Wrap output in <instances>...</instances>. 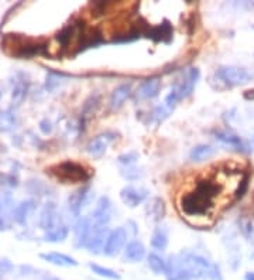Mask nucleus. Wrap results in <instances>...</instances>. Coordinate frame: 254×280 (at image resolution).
I'll return each mask as SVG.
<instances>
[{"label": "nucleus", "instance_id": "obj_1", "mask_svg": "<svg viewBox=\"0 0 254 280\" xmlns=\"http://www.w3.org/2000/svg\"><path fill=\"white\" fill-rule=\"evenodd\" d=\"M167 280H223L220 268L196 253L169 256Z\"/></svg>", "mask_w": 254, "mask_h": 280}, {"label": "nucleus", "instance_id": "obj_2", "mask_svg": "<svg viewBox=\"0 0 254 280\" xmlns=\"http://www.w3.org/2000/svg\"><path fill=\"white\" fill-rule=\"evenodd\" d=\"M219 187L216 181L211 178L199 180L189 191L181 194L178 202L180 211L188 219L208 218L216 205Z\"/></svg>", "mask_w": 254, "mask_h": 280}, {"label": "nucleus", "instance_id": "obj_3", "mask_svg": "<svg viewBox=\"0 0 254 280\" xmlns=\"http://www.w3.org/2000/svg\"><path fill=\"white\" fill-rule=\"evenodd\" d=\"M216 77L227 86H242L248 84L253 75L246 68L235 67V65H223L216 71Z\"/></svg>", "mask_w": 254, "mask_h": 280}, {"label": "nucleus", "instance_id": "obj_4", "mask_svg": "<svg viewBox=\"0 0 254 280\" xmlns=\"http://www.w3.org/2000/svg\"><path fill=\"white\" fill-rule=\"evenodd\" d=\"M57 170V176L61 180L68 181V183H78V181H85L88 180V173L85 171L84 166L73 163V161H65L61 163L55 167Z\"/></svg>", "mask_w": 254, "mask_h": 280}, {"label": "nucleus", "instance_id": "obj_5", "mask_svg": "<svg viewBox=\"0 0 254 280\" xmlns=\"http://www.w3.org/2000/svg\"><path fill=\"white\" fill-rule=\"evenodd\" d=\"M92 197H93V191L89 187L77 190L75 193L69 195L68 197V209H69L71 215H73L75 218L81 217L82 209L91 204Z\"/></svg>", "mask_w": 254, "mask_h": 280}, {"label": "nucleus", "instance_id": "obj_6", "mask_svg": "<svg viewBox=\"0 0 254 280\" xmlns=\"http://www.w3.org/2000/svg\"><path fill=\"white\" fill-rule=\"evenodd\" d=\"M30 81L29 75L24 73H16L10 78V89H12V102L13 106H20L24 101L26 95L29 92Z\"/></svg>", "mask_w": 254, "mask_h": 280}, {"label": "nucleus", "instance_id": "obj_7", "mask_svg": "<svg viewBox=\"0 0 254 280\" xmlns=\"http://www.w3.org/2000/svg\"><path fill=\"white\" fill-rule=\"evenodd\" d=\"M127 241V231L123 228V226H119L113 231L109 232L108 235V239H106V244H105V248H103V253L106 256H113L119 255L120 250L124 248Z\"/></svg>", "mask_w": 254, "mask_h": 280}, {"label": "nucleus", "instance_id": "obj_8", "mask_svg": "<svg viewBox=\"0 0 254 280\" xmlns=\"http://www.w3.org/2000/svg\"><path fill=\"white\" fill-rule=\"evenodd\" d=\"M148 198V190L137 185H126L120 191L121 202L129 208H136L141 205Z\"/></svg>", "mask_w": 254, "mask_h": 280}, {"label": "nucleus", "instance_id": "obj_9", "mask_svg": "<svg viewBox=\"0 0 254 280\" xmlns=\"http://www.w3.org/2000/svg\"><path fill=\"white\" fill-rule=\"evenodd\" d=\"M108 235H109V229L106 226H97L93 224L91 234H89V237L86 239L85 249H88L93 255H99L100 252H103Z\"/></svg>", "mask_w": 254, "mask_h": 280}, {"label": "nucleus", "instance_id": "obj_10", "mask_svg": "<svg viewBox=\"0 0 254 280\" xmlns=\"http://www.w3.org/2000/svg\"><path fill=\"white\" fill-rule=\"evenodd\" d=\"M115 137V133H112V132H103V133L97 134L93 139L89 140L85 150L91 157H100L108 150V147L112 145Z\"/></svg>", "mask_w": 254, "mask_h": 280}, {"label": "nucleus", "instance_id": "obj_11", "mask_svg": "<svg viewBox=\"0 0 254 280\" xmlns=\"http://www.w3.org/2000/svg\"><path fill=\"white\" fill-rule=\"evenodd\" d=\"M112 214H113V204L109 197L103 195L97 200L96 207L92 214V221L97 226H106L112 219Z\"/></svg>", "mask_w": 254, "mask_h": 280}, {"label": "nucleus", "instance_id": "obj_12", "mask_svg": "<svg viewBox=\"0 0 254 280\" xmlns=\"http://www.w3.org/2000/svg\"><path fill=\"white\" fill-rule=\"evenodd\" d=\"M199 77L200 73L198 68H189L188 69L185 75H184V78L175 85V89L178 92V95H180V99H185V98L192 95V92L195 91V86H196L198 81H199Z\"/></svg>", "mask_w": 254, "mask_h": 280}, {"label": "nucleus", "instance_id": "obj_13", "mask_svg": "<svg viewBox=\"0 0 254 280\" xmlns=\"http://www.w3.org/2000/svg\"><path fill=\"white\" fill-rule=\"evenodd\" d=\"M38 224H40V228H41L42 231L45 232L53 231L54 228L61 225V224H58V211H57V205H55L54 202H47L42 207Z\"/></svg>", "mask_w": 254, "mask_h": 280}, {"label": "nucleus", "instance_id": "obj_14", "mask_svg": "<svg viewBox=\"0 0 254 280\" xmlns=\"http://www.w3.org/2000/svg\"><path fill=\"white\" fill-rule=\"evenodd\" d=\"M92 226H93V221L89 217H81L78 219V222L75 224V228H73V238H75L73 241H75L77 248H85Z\"/></svg>", "mask_w": 254, "mask_h": 280}, {"label": "nucleus", "instance_id": "obj_15", "mask_svg": "<svg viewBox=\"0 0 254 280\" xmlns=\"http://www.w3.org/2000/svg\"><path fill=\"white\" fill-rule=\"evenodd\" d=\"M132 89H133V86H132L130 82L121 84V85H119L117 88H115V89L112 91V94H110L109 98L110 109H120L121 106L124 105V102L127 101V98L132 95Z\"/></svg>", "mask_w": 254, "mask_h": 280}, {"label": "nucleus", "instance_id": "obj_16", "mask_svg": "<svg viewBox=\"0 0 254 280\" xmlns=\"http://www.w3.org/2000/svg\"><path fill=\"white\" fill-rule=\"evenodd\" d=\"M44 262H48L55 266L60 268H75L78 266V261L72 258V256L65 255V253H60V252H47V253H41L40 255Z\"/></svg>", "mask_w": 254, "mask_h": 280}, {"label": "nucleus", "instance_id": "obj_17", "mask_svg": "<svg viewBox=\"0 0 254 280\" xmlns=\"http://www.w3.org/2000/svg\"><path fill=\"white\" fill-rule=\"evenodd\" d=\"M161 89V81L158 78L145 79L144 82L139 86V89L136 92V97L140 101H147V99H153L160 94Z\"/></svg>", "mask_w": 254, "mask_h": 280}, {"label": "nucleus", "instance_id": "obj_18", "mask_svg": "<svg viewBox=\"0 0 254 280\" xmlns=\"http://www.w3.org/2000/svg\"><path fill=\"white\" fill-rule=\"evenodd\" d=\"M36 209V201L34 200H26V201H21L18 205L14 207L13 209V219L14 222L18 224V225H26V222L29 221V218L31 217V214L34 213Z\"/></svg>", "mask_w": 254, "mask_h": 280}, {"label": "nucleus", "instance_id": "obj_19", "mask_svg": "<svg viewBox=\"0 0 254 280\" xmlns=\"http://www.w3.org/2000/svg\"><path fill=\"white\" fill-rule=\"evenodd\" d=\"M145 258V248L143 242L140 241H132L126 245L123 259L129 263H139Z\"/></svg>", "mask_w": 254, "mask_h": 280}, {"label": "nucleus", "instance_id": "obj_20", "mask_svg": "<svg viewBox=\"0 0 254 280\" xmlns=\"http://www.w3.org/2000/svg\"><path fill=\"white\" fill-rule=\"evenodd\" d=\"M145 214H147V218L148 221H151L154 224L161 222V219L165 215V204L161 198H151L150 201L147 202V207H145Z\"/></svg>", "mask_w": 254, "mask_h": 280}, {"label": "nucleus", "instance_id": "obj_21", "mask_svg": "<svg viewBox=\"0 0 254 280\" xmlns=\"http://www.w3.org/2000/svg\"><path fill=\"white\" fill-rule=\"evenodd\" d=\"M215 137L220 143L227 145V146L233 147V149H237V150H244L246 149L242 137L237 136L236 133H233V132H230V130H216L215 132Z\"/></svg>", "mask_w": 254, "mask_h": 280}, {"label": "nucleus", "instance_id": "obj_22", "mask_svg": "<svg viewBox=\"0 0 254 280\" xmlns=\"http://www.w3.org/2000/svg\"><path fill=\"white\" fill-rule=\"evenodd\" d=\"M169 242L168 228L165 225H157L151 235V246L157 250H165Z\"/></svg>", "mask_w": 254, "mask_h": 280}, {"label": "nucleus", "instance_id": "obj_23", "mask_svg": "<svg viewBox=\"0 0 254 280\" xmlns=\"http://www.w3.org/2000/svg\"><path fill=\"white\" fill-rule=\"evenodd\" d=\"M147 265L156 276L167 274V261L156 252H150L147 255Z\"/></svg>", "mask_w": 254, "mask_h": 280}, {"label": "nucleus", "instance_id": "obj_24", "mask_svg": "<svg viewBox=\"0 0 254 280\" xmlns=\"http://www.w3.org/2000/svg\"><path fill=\"white\" fill-rule=\"evenodd\" d=\"M68 235H69V228L65 224H61L57 228H54L53 231L45 232L44 241L49 242V244H60V242H64L67 239Z\"/></svg>", "mask_w": 254, "mask_h": 280}, {"label": "nucleus", "instance_id": "obj_25", "mask_svg": "<svg viewBox=\"0 0 254 280\" xmlns=\"http://www.w3.org/2000/svg\"><path fill=\"white\" fill-rule=\"evenodd\" d=\"M215 154V149L209 145H198V146H195L191 153H189V158L192 160V161H196V163H199V161H205L208 158H211L212 156Z\"/></svg>", "mask_w": 254, "mask_h": 280}, {"label": "nucleus", "instance_id": "obj_26", "mask_svg": "<svg viewBox=\"0 0 254 280\" xmlns=\"http://www.w3.org/2000/svg\"><path fill=\"white\" fill-rule=\"evenodd\" d=\"M17 126V118L12 109L0 110V130L10 132Z\"/></svg>", "mask_w": 254, "mask_h": 280}, {"label": "nucleus", "instance_id": "obj_27", "mask_svg": "<svg viewBox=\"0 0 254 280\" xmlns=\"http://www.w3.org/2000/svg\"><path fill=\"white\" fill-rule=\"evenodd\" d=\"M89 269H91L93 273L99 276V277H105V279L109 280H120V274L117 273L116 270L110 268H105L102 265H97V263H89Z\"/></svg>", "mask_w": 254, "mask_h": 280}, {"label": "nucleus", "instance_id": "obj_28", "mask_svg": "<svg viewBox=\"0 0 254 280\" xmlns=\"http://www.w3.org/2000/svg\"><path fill=\"white\" fill-rule=\"evenodd\" d=\"M64 79H65V75H64V74L49 71V73L45 75V89L48 92H54L58 86H61Z\"/></svg>", "mask_w": 254, "mask_h": 280}, {"label": "nucleus", "instance_id": "obj_29", "mask_svg": "<svg viewBox=\"0 0 254 280\" xmlns=\"http://www.w3.org/2000/svg\"><path fill=\"white\" fill-rule=\"evenodd\" d=\"M139 153L136 152H130V153H124L119 156V163H120L123 167H132V166H136V163L139 161Z\"/></svg>", "mask_w": 254, "mask_h": 280}, {"label": "nucleus", "instance_id": "obj_30", "mask_svg": "<svg viewBox=\"0 0 254 280\" xmlns=\"http://www.w3.org/2000/svg\"><path fill=\"white\" fill-rule=\"evenodd\" d=\"M141 171L136 167V166H132V167H123L121 169V176L124 177L126 180H139L140 177H141Z\"/></svg>", "mask_w": 254, "mask_h": 280}, {"label": "nucleus", "instance_id": "obj_31", "mask_svg": "<svg viewBox=\"0 0 254 280\" xmlns=\"http://www.w3.org/2000/svg\"><path fill=\"white\" fill-rule=\"evenodd\" d=\"M13 207V198L10 193L0 194V214H6Z\"/></svg>", "mask_w": 254, "mask_h": 280}, {"label": "nucleus", "instance_id": "obj_32", "mask_svg": "<svg viewBox=\"0 0 254 280\" xmlns=\"http://www.w3.org/2000/svg\"><path fill=\"white\" fill-rule=\"evenodd\" d=\"M13 269H14V266H13V263L9 259H0V277L10 273Z\"/></svg>", "mask_w": 254, "mask_h": 280}, {"label": "nucleus", "instance_id": "obj_33", "mask_svg": "<svg viewBox=\"0 0 254 280\" xmlns=\"http://www.w3.org/2000/svg\"><path fill=\"white\" fill-rule=\"evenodd\" d=\"M53 123H51V121H48V119H44V121H41L40 122V130H41L44 134H51L53 133Z\"/></svg>", "mask_w": 254, "mask_h": 280}, {"label": "nucleus", "instance_id": "obj_34", "mask_svg": "<svg viewBox=\"0 0 254 280\" xmlns=\"http://www.w3.org/2000/svg\"><path fill=\"white\" fill-rule=\"evenodd\" d=\"M244 98H246V99H248V101H250V99H254V89L244 92Z\"/></svg>", "mask_w": 254, "mask_h": 280}, {"label": "nucleus", "instance_id": "obj_35", "mask_svg": "<svg viewBox=\"0 0 254 280\" xmlns=\"http://www.w3.org/2000/svg\"><path fill=\"white\" fill-rule=\"evenodd\" d=\"M244 280H254V273H253V272H250V273L246 274V276H244Z\"/></svg>", "mask_w": 254, "mask_h": 280}, {"label": "nucleus", "instance_id": "obj_36", "mask_svg": "<svg viewBox=\"0 0 254 280\" xmlns=\"http://www.w3.org/2000/svg\"><path fill=\"white\" fill-rule=\"evenodd\" d=\"M5 221H3V218H2V217H0V231H3V229H5Z\"/></svg>", "mask_w": 254, "mask_h": 280}, {"label": "nucleus", "instance_id": "obj_37", "mask_svg": "<svg viewBox=\"0 0 254 280\" xmlns=\"http://www.w3.org/2000/svg\"><path fill=\"white\" fill-rule=\"evenodd\" d=\"M42 280H60L58 277H55V276H45Z\"/></svg>", "mask_w": 254, "mask_h": 280}, {"label": "nucleus", "instance_id": "obj_38", "mask_svg": "<svg viewBox=\"0 0 254 280\" xmlns=\"http://www.w3.org/2000/svg\"><path fill=\"white\" fill-rule=\"evenodd\" d=\"M250 145H251V147H253V149H254V134H253V136H251V142H250Z\"/></svg>", "mask_w": 254, "mask_h": 280}]
</instances>
